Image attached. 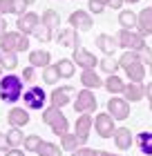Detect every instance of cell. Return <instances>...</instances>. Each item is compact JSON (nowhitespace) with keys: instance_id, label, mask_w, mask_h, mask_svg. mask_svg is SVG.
<instances>
[{"instance_id":"ee69618b","label":"cell","mask_w":152,"mask_h":156,"mask_svg":"<svg viewBox=\"0 0 152 156\" xmlns=\"http://www.w3.org/2000/svg\"><path fill=\"white\" fill-rule=\"evenodd\" d=\"M5 156H25V150H18V147H11V150H7Z\"/></svg>"},{"instance_id":"4316f807","label":"cell","mask_w":152,"mask_h":156,"mask_svg":"<svg viewBox=\"0 0 152 156\" xmlns=\"http://www.w3.org/2000/svg\"><path fill=\"white\" fill-rule=\"evenodd\" d=\"M83 143L78 140V136L74 132H67V134H63L61 136V150H69V152H74V150H78Z\"/></svg>"},{"instance_id":"5b68a950","label":"cell","mask_w":152,"mask_h":156,"mask_svg":"<svg viewBox=\"0 0 152 156\" xmlns=\"http://www.w3.org/2000/svg\"><path fill=\"white\" fill-rule=\"evenodd\" d=\"M72 105H74L76 114H94L96 107H98V101H96V96H94V89H85L83 87L81 91H76Z\"/></svg>"},{"instance_id":"74e56055","label":"cell","mask_w":152,"mask_h":156,"mask_svg":"<svg viewBox=\"0 0 152 156\" xmlns=\"http://www.w3.org/2000/svg\"><path fill=\"white\" fill-rule=\"evenodd\" d=\"M72 156H98V150H94V147H87V145H81L78 150L72 152Z\"/></svg>"},{"instance_id":"2e32d148","label":"cell","mask_w":152,"mask_h":156,"mask_svg":"<svg viewBox=\"0 0 152 156\" xmlns=\"http://www.w3.org/2000/svg\"><path fill=\"white\" fill-rule=\"evenodd\" d=\"M121 96L128 103H139L146 98V85L143 83H125V89H123Z\"/></svg>"},{"instance_id":"f1b7e54d","label":"cell","mask_w":152,"mask_h":156,"mask_svg":"<svg viewBox=\"0 0 152 156\" xmlns=\"http://www.w3.org/2000/svg\"><path fill=\"white\" fill-rule=\"evenodd\" d=\"M40 23L49 27V29H56V27L61 25V16H58V11H54V9H45L43 11V16H40Z\"/></svg>"},{"instance_id":"3957f363","label":"cell","mask_w":152,"mask_h":156,"mask_svg":"<svg viewBox=\"0 0 152 156\" xmlns=\"http://www.w3.org/2000/svg\"><path fill=\"white\" fill-rule=\"evenodd\" d=\"M20 98H23L25 109L38 112V109H45V103H47L49 94L40 87V85H32V87H27V89L23 91V96H20Z\"/></svg>"},{"instance_id":"cb8c5ba5","label":"cell","mask_w":152,"mask_h":156,"mask_svg":"<svg viewBox=\"0 0 152 156\" xmlns=\"http://www.w3.org/2000/svg\"><path fill=\"white\" fill-rule=\"evenodd\" d=\"M134 143L143 156H152V132H139L134 136Z\"/></svg>"},{"instance_id":"83f0119b","label":"cell","mask_w":152,"mask_h":156,"mask_svg":"<svg viewBox=\"0 0 152 156\" xmlns=\"http://www.w3.org/2000/svg\"><path fill=\"white\" fill-rule=\"evenodd\" d=\"M56 67H58V76L61 78H72L76 72V65L72 58H61L58 62H56Z\"/></svg>"},{"instance_id":"d6986e66","label":"cell","mask_w":152,"mask_h":156,"mask_svg":"<svg viewBox=\"0 0 152 156\" xmlns=\"http://www.w3.org/2000/svg\"><path fill=\"white\" fill-rule=\"evenodd\" d=\"M114 145H117V150H130L134 143V136L132 132L128 129V127H117V132H114Z\"/></svg>"},{"instance_id":"f6af8a7d","label":"cell","mask_w":152,"mask_h":156,"mask_svg":"<svg viewBox=\"0 0 152 156\" xmlns=\"http://www.w3.org/2000/svg\"><path fill=\"white\" fill-rule=\"evenodd\" d=\"M123 5H125L123 0H107V7H110V9H121Z\"/></svg>"},{"instance_id":"9f6ffc18","label":"cell","mask_w":152,"mask_h":156,"mask_svg":"<svg viewBox=\"0 0 152 156\" xmlns=\"http://www.w3.org/2000/svg\"><path fill=\"white\" fill-rule=\"evenodd\" d=\"M58 2H63V0H58Z\"/></svg>"},{"instance_id":"ab89813d","label":"cell","mask_w":152,"mask_h":156,"mask_svg":"<svg viewBox=\"0 0 152 156\" xmlns=\"http://www.w3.org/2000/svg\"><path fill=\"white\" fill-rule=\"evenodd\" d=\"M27 5L25 0H13V13H16V16H23V13H27Z\"/></svg>"},{"instance_id":"b9f144b4","label":"cell","mask_w":152,"mask_h":156,"mask_svg":"<svg viewBox=\"0 0 152 156\" xmlns=\"http://www.w3.org/2000/svg\"><path fill=\"white\" fill-rule=\"evenodd\" d=\"M34 74H36V67H32V65L25 67V69H23V80H25V83L34 80Z\"/></svg>"},{"instance_id":"60d3db41","label":"cell","mask_w":152,"mask_h":156,"mask_svg":"<svg viewBox=\"0 0 152 156\" xmlns=\"http://www.w3.org/2000/svg\"><path fill=\"white\" fill-rule=\"evenodd\" d=\"M13 13V0H0V16Z\"/></svg>"},{"instance_id":"5bb4252c","label":"cell","mask_w":152,"mask_h":156,"mask_svg":"<svg viewBox=\"0 0 152 156\" xmlns=\"http://www.w3.org/2000/svg\"><path fill=\"white\" fill-rule=\"evenodd\" d=\"M92 127H94V118H92V114H78V118H76V125H74V134L78 136V140H81L83 145L87 143Z\"/></svg>"},{"instance_id":"f907efd6","label":"cell","mask_w":152,"mask_h":156,"mask_svg":"<svg viewBox=\"0 0 152 156\" xmlns=\"http://www.w3.org/2000/svg\"><path fill=\"white\" fill-rule=\"evenodd\" d=\"M5 51H7V49H5L2 45H0V58H2V54H5Z\"/></svg>"},{"instance_id":"d590c367","label":"cell","mask_w":152,"mask_h":156,"mask_svg":"<svg viewBox=\"0 0 152 156\" xmlns=\"http://www.w3.org/2000/svg\"><path fill=\"white\" fill-rule=\"evenodd\" d=\"M134 60H139V54L136 51H123L121 58H119V65H121V69H125L128 65H132Z\"/></svg>"},{"instance_id":"bcb514c9","label":"cell","mask_w":152,"mask_h":156,"mask_svg":"<svg viewBox=\"0 0 152 156\" xmlns=\"http://www.w3.org/2000/svg\"><path fill=\"white\" fill-rule=\"evenodd\" d=\"M146 98H148V105H150V109H152V83L146 85Z\"/></svg>"},{"instance_id":"816d5d0a","label":"cell","mask_w":152,"mask_h":156,"mask_svg":"<svg viewBox=\"0 0 152 156\" xmlns=\"http://www.w3.org/2000/svg\"><path fill=\"white\" fill-rule=\"evenodd\" d=\"M25 2H27V5H34V2H36V0H25Z\"/></svg>"},{"instance_id":"d4e9b609","label":"cell","mask_w":152,"mask_h":156,"mask_svg":"<svg viewBox=\"0 0 152 156\" xmlns=\"http://www.w3.org/2000/svg\"><path fill=\"white\" fill-rule=\"evenodd\" d=\"M119 25H121V29H136V13L132 9L119 11Z\"/></svg>"},{"instance_id":"c3c4849f","label":"cell","mask_w":152,"mask_h":156,"mask_svg":"<svg viewBox=\"0 0 152 156\" xmlns=\"http://www.w3.org/2000/svg\"><path fill=\"white\" fill-rule=\"evenodd\" d=\"M98 156H121V154H114V152H107V150H101Z\"/></svg>"},{"instance_id":"52a82bcc","label":"cell","mask_w":152,"mask_h":156,"mask_svg":"<svg viewBox=\"0 0 152 156\" xmlns=\"http://www.w3.org/2000/svg\"><path fill=\"white\" fill-rule=\"evenodd\" d=\"M94 132L101 138H112L114 132H117V120L107 114V112H101V114L94 116Z\"/></svg>"},{"instance_id":"7bdbcfd3","label":"cell","mask_w":152,"mask_h":156,"mask_svg":"<svg viewBox=\"0 0 152 156\" xmlns=\"http://www.w3.org/2000/svg\"><path fill=\"white\" fill-rule=\"evenodd\" d=\"M7 150H11L9 143H7V134L0 132V152H7Z\"/></svg>"},{"instance_id":"ba28073f","label":"cell","mask_w":152,"mask_h":156,"mask_svg":"<svg viewBox=\"0 0 152 156\" xmlns=\"http://www.w3.org/2000/svg\"><path fill=\"white\" fill-rule=\"evenodd\" d=\"M107 114H110L114 120L130 118V103L123 96H112L110 101H107Z\"/></svg>"},{"instance_id":"8992f818","label":"cell","mask_w":152,"mask_h":156,"mask_svg":"<svg viewBox=\"0 0 152 156\" xmlns=\"http://www.w3.org/2000/svg\"><path fill=\"white\" fill-rule=\"evenodd\" d=\"M117 40H119V47H123L125 51H139L143 45H148L146 38L136 29H121L117 34Z\"/></svg>"},{"instance_id":"ffe728a7","label":"cell","mask_w":152,"mask_h":156,"mask_svg":"<svg viewBox=\"0 0 152 156\" xmlns=\"http://www.w3.org/2000/svg\"><path fill=\"white\" fill-rule=\"evenodd\" d=\"M81 85L85 89H98L103 87V78L96 74V69H81Z\"/></svg>"},{"instance_id":"f546056e","label":"cell","mask_w":152,"mask_h":156,"mask_svg":"<svg viewBox=\"0 0 152 156\" xmlns=\"http://www.w3.org/2000/svg\"><path fill=\"white\" fill-rule=\"evenodd\" d=\"M98 65H101V72H103V74H107V76L119 74V69H121L119 60H114L112 56H105V58H101V60H98Z\"/></svg>"},{"instance_id":"9a60e30c","label":"cell","mask_w":152,"mask_h":156,"mask_svg":"<svg viewBox=\"0 0 152 156\" xmlns=\"http://www.w3.org/2000/svg\"><path fill=\"white\" fill-rule=\"evenodd\" d=\"M136 31H139L143 38L152 36V7H143V9L136 13Z\"/></svg>"},{"instance_id":"ac0fdd59","label":"cell","mask_w":152,"mask_h":156,"mask_svg":"<svg viewBox=\"0 0 152 156\" xmlns=\"http://www.w3.org/2000/svg\"><path fill=\"white\" fill-rule=\"evenodd\" d=\"M96 47L105 56H114V51L119 49V40H117V36H112V34H98L96 36Z\"/></svg>"},{"instance_id":"30bf717a","label":"cell","mask_w":152,"mask_h":156,"mask_svg":"<svg viewBox=\"0 0 152 156\" xmlns=\"http://www.w3.org/2000/svg\"><path fill=\"white\" fill-rule=\"evenodd\" d=\"M40 27V16L36 11H27L23 16H18L16 20V29L20 34H25V36H34V31Z\"/></svg>"},{"instance_id":"d6a6232c","label":"cell","mask_w":152,"mask_h":156,"mask_svg":"<svg viewBox=\"0 0 152 156\" xmlns=\"http://www.w3.org/2000/svg\"><path fill=\"white\" fill-rule=\"evenodd\" d=\"M58 67H56V62L54 65H47L45 69H43V80H45V85H56L58 83Z\"/></svg>"},{"instance_id":"603a6c76","label":"cell","mask_w":152,"mask_h":156,"mask_svg":"<svg viewBox=\"0 0 152 156\" xmlns=\"http://www.w3.org/2000/svg\"><path fill=\"white\" fill-rule=\"evenodd\" d=\"M123 72L130 78V83H143V78H146V65H143L141 60H134L132 65H128Z\"/></svg>"},{"instance_id":"484cf974","label":"cell","mask_w":152,"mask_h":156,"mask_svg":"<svg viewBox=\"0 0 152 156\" xmlns=\"http://www.w3.org/2000/svg\"><path fill=\"white\" fill-rule=\"evenodd\" d=\"M36 154L38 156H63V150H58V145L52 143V140H40Z\"/></svg>"},{"instance_id":"44dd1931","label":"cell","mask_w":152,"mask_h":156,"mask_svg":"<svg viewBox=\"0 0 152 156\" xmlns=\"http://www.w3.org/2000/svg\"><path fill=\"white\" fill-rule=\"evenodd\" d=\"M29 65L36 67V69H45L47 65H52V54L47 51V49H34L29 51Z\"/></svg>"},{"instance_id":"e0dca14e","label":"cell","mask_w":152,"mask_h":156,"mask_svg":"<svg viewBox=\"0 0 152 156\" xmlns=\"http://www.w3.org/2000/svg\"><path fill=\"white\" fill-rule=\"evenodd\" d=\"M7 123H9V127H23L29 123V109L25 107H11V112L7 114Z\"/></svg>"},{"instance_id":"1f68e13d","label":"cell","mask_w":152,"mask_h":156,"mask_svg":"<svg viewBox=\"0 0 152 156\" xmlns=\"http://www.w3.org/2000/svg\"><path fill=\"white\" fill-rule=\"evenodd\" d=\"M0 67L7 69V72H13V69L18 67V54L13 51H5L2 58H0Z\"/></svg>"},{"instance_id":"8fae6325","label":"cell","mask_w":152,"mask_h":156,"mask_svg":"<svg viewBox=\"0 0 152 156\" xmlns=\"http://www.w3.org/2000/svg\"><path fill=\"white\" fill-rule=\"evenodd\" d=\"M69 27H74L76 31H90L92 29V25H94V20H92V13L90 11H85V9H76V11H72L69 13Z\"/></svg>"},{"instance_id":"8d00e7d4","label":"cell","mask_w":152,"mask_h":156,"mask_svg":"<svg viewBox=\"0 0 152 156\" xmlns=\"http://www.w3.org/2000/svg\"><path fill=\"white\" fill-rule=\"evenodd\" d=\"M139 60L143 62V65H152V47H148V45H143L139 51Z\"/></svg>"},{"instance_id":"9c48e42d","label":"cell","mask_w":152,"mask_h":156,"mask_svg":"<svg viewBox=\"0 0 152 156\" xmlns=\"http://www.w3.org/2000/svg\"><path fill=\"white\" fill-rule=\"evenodd\" d=\"M76 96V89L72 87V85H61V87H56L52 94H49V103L54 105V107H65V105H69L72 101H74Z\"/></svg>"},{"instance_id":"7dc6e473","label":"cell","mask_w":152,"mask_h":156,"mask_svg":"<svg viewBox=\"0 0 152 156\" xmlns=\"http://www.w3.org/2000/svg\"><path fill=\"white\" fill-rule=\"evenodd\" d=\"M7 31V23H5V18L0 16V34H5Z\"/></svg>"},{"instance_id":"4fadbf2b","label":"cell","mask_w":152,"mask_h":156,"mask_svg":"<svg viewBox=\"0 0 152 156\" xmlns=\"http://www.w3.org/2000/svg\"><path fill=\"white\" fill-rule=\"evenodd\" d=\"M54 40L58 42L61 47H81V36H78V31L74 27H65V29H58L54 34Z\"/></svg>"},{"instance_id":"db71d44e","label":"cell","mask_w":152,"mask_h":156,"mask_svg":"<svg viewBox=\"0 0 152 156\" xmlns=\"http://www.w3.org/2000/svg\"><path fill=\"white\" fill-rule=\"evenodd\" d=\"M0 78H2V67H0Z\"/></svg>"},{"instance_id":"4dcf8cb0","label":"cell","mask_w":152,"mask_h":156,"mask_svg":"<svg viewBox=\"0 0 152 156\" xmlns=\"http://www.w3.org/2000/svg\"><path fill=\"white\" fill-rule=\"evenodd\" d=\"M5 134H7V143H9V147H20V145H23L25 136H23V129H20V127H9V132H5Z\"/></svg>"},{"instance_id":"e575fe53","label":"cell","mask_w":152,"mask_h":156,"mask_svg":"<svg viewBox=\"0 0 152 156\" xmlns=\"http://www.w3.org/2000/svg\"><path fill=\"white\" fill-rule=\"evenodd\" d=\"M34 38L40 40V42H49V40L54 38V29H49V27H45V25L40 23V27L34 31Z\"/></svg>"},{"instance_id":"277c9868","label":"cell","mask_w":152,"mask_h":156,"mask_svg":"<svg viewBox=\"0 0 152 156\" xmlns=\"http://www.w3.org/2000/svg\"><path fill=\"white\" fill-rule=\"evenodd\" d=\"M0 45H2L7 51H13V54H20V51H29V36L16 31H5L0 34Z\"/></svg>"},{"instance_id":"f35d334b","label":"cell","mask_w":152,"mask_h":156,"mask_svg":"<svg viewBox=\"0 0 152 156\" xmlns=\"http://www.w3.org/2000/svg\"><path fill=\"white\" fill-rule=\"evenodd\" d=\"M87 9H90V13H94V16H98V13H103L107 7L103 5V2H98V0H90L87 2Z\"/></svg>"},{"instance_id":"681fc988","label":"cell","mask_w":152,"mask_h":156,"mask_svg":"<svg viewBox=\"0 0 152 156\" xmlns=\"http://www.w3.org/2000/svg\"><path fill=\"white\" fill-rule=\"evenodd\" d=\"M123 2H128V5H136V2H141V0H123Z\"/></svg>"},{"instance_id":"11a10c76","label":"cell","mask_w":152,"mask_h":156,"mask_svg":"<svg viewBox=\"0 0 152 156\" xmlns=\"http://www.w3.org/2000/svg\"><path fill=\"white\" fill-rule=\"evenodd\" d=\"M150 74H152V65H150Z\"/></svg>"},{"instance_id":"836d02e7","label":"cell","mask_w":152,"mask_h":156,"mask_svg":"<svg viewBox=\"0 0 152 156\" xmlns=\"http://www.w3.org/2000/svg\"><path fill=\"white\" fill-rule=\"evenodd\" d=\"M40 136L38 134H29V136H25V140H23V150L25 152H36L38 150V145H40Z\"/></svg>"},{"instance_id":"7a4b0ae2","label":"cell","mask_w":152,"mask_h":156,"mask_svg":"<svg viewBox=\"0 0 152 156\" xmlns=\"http://www.w3.org/2000/svg\"><path fill=\"white\" fill-rule=\"evenodd\" d=\"M40 118H43V123H45L56 136H63V134L69 132V120H67V116L63 114L61 107H54V105H52V107H45Z\"/></svg>"},{"instance_id":"6da1fadb","label":"cell","mask_w":152,"mask_h":156,"mask_svg":"<svg viewBox=\"0 0 152 156\" xmlns=\"http://www.w3.org/2000/svg\"><path fill=\"white\" fill-rule=\"evenodd\" d=\"M23 76H16V74H5L0 78V101L7 103V105H13L20 101L23 96Z\"/></svg>"},{"instance_id":"f5cc1de1","label":"cell","mask_w":152,"mask_h":156,"mask_svg":"<svg viewBox=\"0 0 152 156\" xmlns=\"http://www.w3.org/2000/svg\"><path fill=\"white\" fill-rule=\"evenodd\" d=\"M98 2H103V5H105V7H107V0H98Z\"/></svg>"},{"instance_id":"7402d4cb","label":"cell","mask_w":152,"mask_h":156,"mask_svg":"<svg viewBox=\"0 0 152 156\" xmlns=\"http://www.w3.org/2000/svg\"><path fill=\"white\" fill-rule=\"evenodd\" d=\"M103 87L110 91L112 96H121V94H123V89H125V80H123L119 74H112V76L103 78Z\"/></svg>"},{"instance_id":"7c38bea8","label":"cell","mask_w":152,"mask_h":156,"mask_svg":"<svg viewBox=\"0 0 152 156\" xmlns=\"http://www.w3.org/2000/svg\"><path fill=\"white\" fill-rule=\"evenodd\" d=\"M72 60H74V65H78L81 69H96V62H98V58L85 47H74Z\"/></svg>"}]
</instances>
